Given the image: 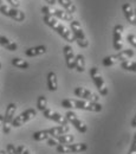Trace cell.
Instances as JSON below:
<instances>
[{
    "label": "cell",
    "mask_w": 136,
    "mask_h": 154,
    "mask_svg": "<svg viewBox=\"0 0 136 154\" xmlns=\"http://www.w3.org/2000/svg\"><path fill=\"white\" fill-rule=\"evenodd\" d=\"M62 107L66 109H82L88 112L99 113L102 112L103 107L98 102H90L85 100H74V98H65L62 101Z\"/></svg>",
    "instance_id": "cell-1"
},
{
    "label": "cell",
    "mask_w": 136,
    "mask_h": 154,
    "mask_svg": "<svg viewBox=\"0 0 136 154\" xmlns=\"http://www.w3.org/2000/svg\"><path fill=\"white\" fill-rule=\"evenodd\" d=\"M44 23L47 26H50L52 30H55L59 36H62V38H64L66 42H69V43H74L75 42V38H74V35H72L71 30H69L64 24L58 21V19H56L55 17L44 16Z\"/></svg>",
    "instance_id": "cell-2"
},
{
    "label": "cell",
    "mask_w": 136,
    "mask_h": 154,
    "mask_svg": "<svg viewBox=\"0 0 136 154\" xmlns=\"http://www.w3.org/2000/svg\"><path fill=\"white\" fill-rule=\"evenodd\" d=\"M135 56V51L133 49H127V50H121L118 51V54L115 55H110V56H107L103 59V65L109 68V66H113L117 63H122V62H125V60H129L131 57Z\"/></svg>",
    "instance_id": "cell-3"
},
{
    "label": "cell",
    "mask_w": 136,
    "mask_h": 154,
    "mask_svg": "<svg viewBox=\"0 0 136 154\" xmlns=\"http://www.w3.org/2000/svg\"><path fill=\"white\" fill-rule=\"evenodd\" d=\"M70 30L74 35V38H75V42H77V44L80 46V48H88L89 46V40L86 39V36L82 29V25L78 20H72L70 21Z\"/></svg>",
    "instance_id": "cell-4"
},
{
    "label": "cell",
    "mask_w": 136,
    "mask_h": 154,
    "mask_svg": "<svg viewBox=\"0 0 136 154\" xmlns=\"http://www.w3.org/2000/svg\"><path fill=\"white\" fill-rule=\"evenodd\" d=\"M90 77L92 78V81H94L96 88L98 89L99 94H101L102 96H107L108 93H109V89H108V87H107V84H105V82H104L102 75H101L98 68L92 66V68L90 69Z\"/></svg>",
    "instance_id": "cell-5"
},
{
    "label": "cell",
    "mask_w": 136,
    "mask_h": 154,
    "mask_svg": "<svg viewBox=\"0 0 136 154\" xmlns=\"http://www.w3.org/2000/svg\"><path fill=\"white\" fill-rule=\"evenodd\" d=\"M17 110V104L16 103H10L6 108V113L4 115V121H2V132L4 134H10L11 128H12V121L14 119V114Z\"/></svg>",
    "instance_id": "cell-6"
},
{
    "label": "cell",
    "mask_w": 136,
    "mask_h": 154,
    "mask_svg": "<svg viewBox=\"0 0 136 154\" xmlns=\"http://www.w3.org/2000/svg\"><path fill=\"white\" fill-rule=\"evenodd\" d=\"M41 12L44 13V16H52L55 18H58L64 21H72L74 17L72 14L68 13L64 10H58V8H52L50 6H43L41 7Z\"/></svg>",
    "instance_id": "cell-7"
},
{
    "label": "cell",
    "mask_w": 136,
    "mask_h": 154,
    "mask_svg": "<svg viewBox=\"0 0 136 154\" xmlns=\"http://www.w3.org/2000/svg\"><path fill=\"white\" fill-rule=\"evenodd\" d=\"M56 151L60 154H69V153H80L88 151L86 143H68V145H58L56 147Z\"/></svg>",
    "instance_id": "cell-8"
},
{
    "label": "cell",
    "mask_w": 136,
    "mask_h": 154,
    "mask_svg": "<svg viewBox=\"0 0 136 154\" xmlns=\"http://www.w3.org/2000/svg\"><path fill=\"white\" fill-rule=\"evenodd\" d=\"M37 116V110L33 109V108H30V109H26L25 112H23L21 114H19L18 116H14L13 121H12V127L14 128H18L21 127L23 125H25L26 122H29L30 120L35 119Z\"/></svg>",
    "instance_id": "cell-9"
},
{
    "label": "cell",
    "mask_w": 136,
    "mask_h": 154,
    "mask_svg": "<svg viewBox=\"0 0 136 154\" xmlns=\"http://www.w3.org/2000/svg\"><path fill=\"white\" fill-rule=\"evenodd\" d=\"M0 12L6 16V17H10L12 19H14L16 21H24L25 20V13L23 11H20L18 8H14L12 6H8V5H5L2 4L0 6Z\"/></svg>",
    "instance_id": "cell-10"
},
{
    "label": "cell",
    "mask_w": 136,
    "mask_h": 154,
    "mask_svg": "<svg viewBox=\"0 0 136 154\" xmlns=\"http://www.w3.org/2000/svg\"><path fill=\"white\" fill-rule=\"evenodd\" d=\"M65 119L68 120V122H70V123L77 129L79 133H86V131H88V126L85 125V122H83V121L78 117L77 114H76L75 112H72V110L66 112Z\"/></svg>",
    "instance_id": "cell-11"
},
{
    "label": "cell",
    "mask_w": 136,
    "mask_h": 154,
    "mask_svg": "<svg viewBox=\"0 0 136 154\" xmlns=\"http://www.w3.org/2000/svg\"><path fill=\"white\" fill-rule=\"evenodd\" d=\"M74 94L77 97H80V100H85V101H90V102H98L99 101V97L96 94H94L92 91H90L85 88H82V87L75 88Z\"/></svg>",
    "instance_id": "cell-12"
},
{
    "label": "cell",
    "mask_w": 136,
    "mask_h": 154,
    "mask_svg": "<svg viewBox=\"0 0 136 154\" xmlns=\"http://www.w3.org/2000/svg\"><path fill=\"white\" fill-rule=\"evenodd\" d=\"M123 31L124 27L121 24H117L114 27V49L117 51L123 49Z\"/></svg>",
    "instance_id": "cell-13"
},
{
    "label": "cell",
    "mask_w": 136,
    "mask_h": 154,
    "mask_svg": "<svg viewBox=\"0 0 136 154\" xmlns=\"http://www.w3.org/2000/svg\"><path fill=\"white\" fill-rule=\"evenodd\" d=\"M43 114H44V116H45L47 120L55 121V122L59 123L60 126H66V125H68V120L65 119V116L60 115L59 113L52 110V109H50V108H46V109L43 112Z\"/></svg>",
    "instance_id": "cell-14"
},
{
    "label": "cell",
    "mask_w": 136,
    "mask_h": 154,
    "mask_svg": "<svg viewBox=\"0 0 136 154\" xmlns=\"http://www.w3.org/2000/svg\"><path fill=\"white\" fill-rule=\"evenodd\" d=\"M63 52H64V57H65V62H66V66L68 69L72 70L75 69V52L71 45H65L63 48Z\"/></svg>",
    "instance_id": "cell-15"
},
{
    "label": "cell",
    "mask_w": 136,
    "mask_h": 154,
    "mask_svg": "<svg viewBox=\"0 0 136 154\" xmlns=\"http://www.w3.org/2000/svg\"><path fill=\"white\" fill-rule=\"evenodd\" d=\"M122 10H123V13H124L127 20H128L131 25H136V16H135V11H134L133 6H131L129 2H125V4H123Z\"/></svg>",
    "instance_id": "cell-16"
},
{
    "label": "cell",
    "mask_w": 136,
    "mask_h": 154,
    "mask_svg": "<svg viewBox=\"0 0 136 154\" xmlns=\"http://www.w3.org/2000/svg\"><path fill=\"white\" fill-rule=\"evenodd\" d=\"M49 131V134H50V137H56V136H59V135H64L68 134L70 132V127L66 125V126H57V127H52Z\"/></svg>",
    "instance_id": "cell-17"
},
{
    "label": "cell",
    "mask_w": 136,
    "mask_h": 154,
    "mask_svg": "<svg viewBox=\"0 0 136 154\" xmlns=\"http://www.w3.org/2000/svg\"><path fill=\"white\" fill-rule=\"evenodd\" d=\"M46 46L45 45H38V46H35V48H30L25 51V55L27 57H36V56H40V55H44L46 52Z\"/></svg>",
    "instance_id": "cell-18"
},
{
    "label": "cell",
    "mask_w": 136,
    "mask_h": 154,
    "mask_svg": "<svg viewBox=\"0 0 136 154\" xmlns=\"http://www.w3.org/2000/svg\"><path fill=\"white\" fill-rule=\"evenodd\" d=\"M0 45H1L2 48H5L6 50H8V51H17V50H18L17 43L10 40L7 37L1 36V35H0Z\"/></svg>",
    "instance_id": "cell-19"
},
{
    "label": "cell",
    "mask_w": 136,
    "mask_h": 154,
    "mask_svg": "<svg viewBox=\"0 0 136 154\" xmlns=\"http://www.w3.org/2000/svg\"><path fill=\"white\" fill-rule=\"evenodd\" d=\"M47 88L50 91H56L58 89V81L56 72L51 71L47 74Z\"/></svg>",
    "instance_id": "cell-20"
},
{
    "label": "cell",
    "mask_w": 136,
    "mask_h": 154,
    "mask_svg": "<svg viewBox=\"0 0 136 154\" xmlns=\"http://www.w3.org/2000/svg\"><path fill=\"white\" fill-rule=\"evenodd\" d=\"M58 2H59V5L64 8V11H66L68 13H70V14L76 13L77 7H76V5H75L71 0H58Z\"/></svg>",
    "instance_id": "cell-21"
},
{
    "label": "cell",
    "mask_w": 136,
    "mask_h": 154,
    "mask_svg": "<svg viewBox=\"0 0 136 154\" xmlns=\"http://www.w3.org/2000/svg\"><path fill=\"white\" fill-rule=\"evenodd\" d=\"M55 139L58 142V145H68V143H72L75 141V136L72 134L59 135V136H56Z\"/></svg>",
    "instance_id": "cell-22"
},
{
    "label": "cell",
    "mask_w": 136,
    "mask_h": 154,
    "mask_svg": "<svg viewBox=\"0 0 136 154\" xmlns=\"http://www.w3.org/2000/svg\"><path fill=\"white\" fill-rule=\"evenodd\" d=\"M75 69L78 72H83L85 70V58L83 55H77L75 58Z\"/></svg>",
    "instance_id": "cell-23"
},
{
    "label": "cell",
    "mask_w": 136,
    "mask_h": 154,
    "mask_svg": "<svg viewBox=\"0 0 136 154\" xmlns=\"http://www.w3.org/2000/svg\"><path fill=\"white\" fill-rule=\"evenodd\" d=\"M12 65L16 66V68H18V69H23V70L29 69V66H30V64L26 60H24V59H21L19 57L12 58Z\"/></svg>",
    "instance_id": "cell-24"
},
{
    "label": "cell",
    "mask_w": 136,
    "mask_h": 154,
    "mask_svg": "<svg viewBox=\"0 0 136 154\" xmlns=\"http://www.w3.org/2000/svg\"><path fill=\"white\" fill-rule=\"evenodd\" d=\"M49 137H50V134H49L47 129L38 131L33 134V140H36V141H44V140H47Z\"/></svg>",
    "instance_id": "cell-25"
},
{
    "label": "cell",
    "mask_w": 136,
    "mask_h": 154,
    "mask_svg": "<svg viewBox=\"0 0 136 154\" xmlns=\"http://www.w3.org/2000/svg\"><path fill=\"white\" fill-rule=\"evenodd\" d=\"M121 68L124 69V70H128V71L136 72V62H134V60H125V62H122V63H121Z\"/></svg>",
    "instance_id": "cell-26"
},
{
    "label": "cell",
    "mask_w": 136,
    "mask_h": 154,
    "mask_svg": "<svg viewBox=\"0 0 136 154\" xmlns=\"http://www.w3.org/2000/svg\"><path fill=\"white\" fill-rule=\"evenodd\" d=\"M37 108L40 112H44L46 108H47V100L45 96H39L38 100H37Z\"/></svg>",
    "instance_id": "cell-27"
},
{
    "label": "cell",
    "mask_w": 136,
    "mask_h": 154,
    "mask_svg": "<svg viewBox=\"0 0 136 154\" xmlns=\"http://www.w3.org/2000/svg\"><path fill=\"white\" fill-rule=\"evenodd\" d=\"M17 148V153L18 154H31V152L24 146V145H19L18 147H16Z\"/></svg>",
    "instance_id": "cell-28"
},
{
    "label": "cell",
    "mask_w": 136,
    "mask_h": 154,
    "mask_svg": "<svg viewBox=\"0 0 136 154\" xmlns=\"http://www.w3.org/2000/svg\"><path fill=\"white\" fill-rule=\"evenodd\" d=\"M6 152H7V154H18L17 153V148H16V146L12 145V143H8V145H7V147H6Z\"/></svg>",
    "instance_id": "cell-29"
},
{
    "label": "cell",
    "mask_w": 136,
    "mask_h": 154,
    "mask_svg": "<svg viewBox=\"0 0 136 154\" xmlns=\"http://www.w3.org/2000/svg\"><path fill=\"white\" fill-rule=\"evenodd\" d=\"M128 154H136V133L134 135V140H133V143L130 146V149H129Z\"/></svg>",
    "instance_id": "cell-30"
},
{
    "label": "cell",
    "mask_w": 136,
    "mask_h": 154,
    "mask_svg": "<svg viewBox=\"0 0 136 154\" xmlns=\"http://www.w3.org/2000/svg\"><path fill=\"white\" fill-rule=\"evenodd\" d=\"M127 40H128L133 46H135L136 48V36L135 35H133V33L128 35V36H127Z\"/></svg>",
    "instance_id": "cell-31"
},
{
    "label": "cell",
    "mask_w": 136,
    "mask_h": 154,
    "mask_svg": "<svg viewBox=\"0 0 136 154\" xmlns=\"http://www.w3.org/2000/svg\"><path fill=\"white\" fill-rule=\"evenodd\" d=\"M47 145L51 146V147H52V146H56V147H57V146H58V142L56 141L55 137H49V139H47Z\"/></svg>",
    "instance_id": "cell-32"
},
{
    "label": "cell",
    "mask_w": 136,
    "mask_h": 154,
    "mask_svg": "<svg viewBox=\"0 0 136 154\" xmlns=\"http://www.w3.org/2000/svg\"><path fill=\"white\" fill-rule=\"evenodd\" d=\"M10 4H11V6L12 7H14V8H17V7H19V5H20V2H19V0H7Z\"/></svg>",
    "instance_id": "cell-33"
},
{
    "label": "cell",
    "mask_w": 136,
    "mask_h": 154,
    "mask_svg": "<svg viewBox=\"0 0 136 154\" xmlns=\"http://www.w3.org/2000/svg\"><path fill=\"white\" fill-rule=\"evenodd\" d=\"M131 127L136 128V114H135V116H134V119H133V121H131Z\"/></svg>",
    "instance_id": "cell-34"
},
{
    "label": "cell",
    "mask_w": 136,
    "mask_h": 154,
    "mask_svg": "<svg viewBox=\"0 0 136 154\" xmlns=\"http://www.w3.org/2000/svg\"><path fill=\"white\" fill-rule=\"evenodd\" d=\"M45 1H46V2H49V4H50V5H52V6L57 2V0H45Z\"/></svg>",
    "instance_id": "cell-35"
},
{
    "label": "cell",
    "mask_w": 136,
    "mask_h": 154,
    "mask_svg": "<svg viewBox=\"0 0 136 154\" xmlns=\"http://www.w3.org/2000/svg\"><path fill=\"white\" fill-rule=\"evenodd\" d=\"M2 121H4V115L0 114V128L2 127Z\"/></svg>",
    "instance_id": "cell-36"
},
{
    "label": "cell",
    "mask_w": 136,
    "mask_h": 154,
    "mask_svg": "<svg viewBox=\"0 0 136 154\" xmlns=\"http://www.w3.org/2000/svg\"><path fill=\"white\" fill-rule=\"evenodd\" d=\"M0 154H7L6 151H0Z\"/></svg>",
    "instance_id": "cell-37"
},
{
    "label": "cell",
    "mask_w": 136,
    "mask_h": 154,
    "mask_svg": "<svg viewBox=\"0 0 136 154\" xmlns=\"http://www.w3.org/2000/svg\"><path fill=\"white\" fill-rule=\"evenodd\" d=\"M1 5H2V1H1V0H0V6H1Z\"/></svg>",
    "instance_id": "cell-38"
},
{
    "label": "cell",
    "mask_w": 136,
    "mask_h": 154,
    "mask_svg": "<svg viewBox=\"0 0 136 154\" xmlns=\"http://www.w3.org/2000/svg\"><path fill=\"white\" fill-rule=\"evenodd\" d=\"M0 69H1V63H0Z\"/></svg>",
    "instance_id": "cell-39"
},
{
    "label": "cell",
    "mask_w": 136,
    "mask_h": 154,
    "mask_svg": "<svg viewBox=\"0 0 136 154\" xmlns=\"http://www.w3.org/2000/svg\"><path fill=\"white\" fill-rule=\"evenodd\" d=\"M135 16H136V10H135Z\"/></svg>",
    "instance_id": "cell-40"
}]
</instances>
